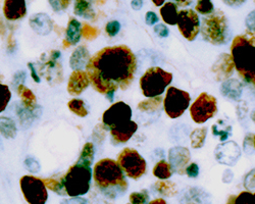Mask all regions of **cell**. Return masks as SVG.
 Returning a JSON list of instances; mask_svg holds the SVG:
<instances>
[{"label": "cell", "instance_id": "cell-1", "mask_svg": "<svg viewBox=\"0 0 255 204\" xmlns=\"http://www.w3.org/2000/svg\"><path fill=\"white\" fill-rule=\"evenodd\" d=\"M137 58L126 45L105 47L89 60L86 73L92 87L100 94L126 90L134 81Z\"/></svg>", "mask_w": 255, "mask_h": 204}, {"label": "cell", "instance_id": "cell-2", "mask_svg": "<svg viewBox=\"0 0 255 204\" xmlns=\"http://www.w3.org/2000/svg\"><path fill=\"white\" fill-rule=\"evenodd\" d=\"M95 186L106 197L116 199L124 195L128 189V182L119 163L111 158L100 159L93 169Z\"/></svg>", "mask_w": 255, "mask_h": 204}, {"label": "cell", "instance_id": "cell-3", "mask_svg": "<svg viewBox=\"0 0 255 204\" xmlns=\"http://www.w3.org/2000/svg\"><path fill=\"white\" fill-rule=\"evenodd\" d=\"M231 56L240 78L255 88V47L243 35L236 36L231 44Z\"/></svg>", "mask_w": 255, "mask_h": 204}, {"label": "cell", "instance_id": "cell-4", "mask_svg": "<svg viewBox=\"0 0 255 204\" xmlns=\"http://www.w3.org/2000/svg\"><path fill=\"white\" fill-rule=\"evenodd\" d=\"M200 31L203 39L212 45H223L230 39L228 19L222 10H216L203 17Z\"/></svg>", "mask_w": 255, "mask_h": 204}, {"label": "cell", "instance_id": "cell-5", "mask_svg": "<svg viewBox=\"0 0 255 204\" xmlns=\"http://www.w3.org/2000/svg\"><path fill=\"white\" fill-rule=\"evenodd\" d=\"M92 180V170L89 167L75 163L63 176V185L70 197H79L87 194Z\"/></svg>", "mask_w": 255, "mask_h": 204}, {"label": "cell", "instance_id": "cell-6", "mask_svg": "<svg viewBox=\"0 0 255 204\" xmlns=\"http://www.w3.org/2000/svg\"><path fill=\"white\" fill-rule=\"evenodd\" d=\"M173 75L161 68L153 67L148 69L140 78V88L147 98L161 96L165 88L172 83Z\"/></svg>", "mask_w": 255, "mask_h": 204}, {"label": "cell", "instance_id": "cell-7", "mask_svg": "<svg viewBox=\"0 0 255 204\" xmlns=\"http://www.w3.org/2000/svg\"><path fill=\"white\" fill-rule=\"evenodd\" d=\"M117 162L123 173L133 180H138L146 173V161L136 149L125 148L118 156Z\"/></svg>", "mask_w": 255, "mask_h": 204}, {"label": "cell", "instance_id": "cell-8", "mask_svg": "<svg viewBox=\"0 0 255 204\" xmlns=\"http://www.w3.org/2000/svg\"><path fill=\"white\" fill-rule=\"evenodd\" d=\"M191 96L188 92L176 87H168L163 99V109L171 118L180 117L190 105Z\"/></svg>", "mask_w": 255, "mask_h": 204}, {"label": "cell", "instance_id": "cell-9", "mask_svg": "<svg viewBox=\"0 0 255 204\" xmlns=\"http://www.w3.org/2000/svg\"><path fill=\"white\" fill-rule=\"evenodd\" d=\"M190 115L196 124H204L218 112V100L206 92L201 93L190 106Z\"/></svg>", "mask_w": 255, "mask_h": 204}, {"label": "cell", "instance_id": "cell-10", "mask_svg": "<svg viewBox=\"0 0 255 204\" xmlns=\"http://www.w3.org/2000/svg\"><path fill=\"white\" fill-rule=\"evenodd\" d=\"M25 200L29 204H45L48 198L47 188L43 180L35 176H24L19 180Z\"/></svg>", "mask_w": 255, "mask_h": 204}, {"label": "cell", "instance_id": "cell-11", "mask_svg": "<svg viewBox=\"0 0 255 204\" xmlns=\"http://www.w3.org/2000/svg\"><path fill=\"white\" fill-rule=\"evenodd\" d=\"M132 109L127 103L119 101L114 103L102 115L103 125L112 129L121 128L131 121Z\"/></svg>", "mask_w": 255, "mask_h": 204}, {"label": "cell", "instance_id": "cell-12", "mask_svg": "<svg viewBox=\"0 0 255 204\" xmlns=\"http://www.w3.org/2000/svg\"><path fill=\"white\" fill-rule=\"evenodd\" d=\"M177 25L179 32L188 41L195 40L200 32V19L193 9H182L179 12Z\"/></svg>", "mask_w": 255, "mask_h": 204}, {"label": "cell", "instance_id": "cell-13", "mask_svg": "<svg viewBox=\"0 0 255 204\" xmlns=\"http://www.w3.org/2000/svg\"><path fill=\"white\" fill-rule=\"evenodd\" d=\"M235 70V64H234L233 57L231 54L223 53L221 54L218 59L215 61L214 66H212V73H214L217 81H225L228 80Z\"/></svg>", "mask_w": 255, "mask_h": 204}, {"label": "cell", "instance_id": "cell-14", "mask_svg": "<svg viewBox=\"0 0 255 204\" xmlns=\"http://www.w3.org/2000/svg\"><path fill=\"white\" fill-rule=\"evenodd\" d=\"M190 158V152L186 147H174L168 152L169 165H171L172 170L179 175H183L185 173Z\"/></svg>", "mask_w": 255, "mask_h": 204}, {"label": "cell", "instance_id": "cell-15", "mask_svg": "<svg viewBox=\"0 0 255 204\" xmlns=\"http://www.w3.org/2000/svg\"><path fill=\"white\" fill-rule=\"evenodd\" d=\"M90 84L87 73L84 71H74L70 76L68 83V92L73 95H81Z\"/></svg>", "mask_w": 255, "mask_h": 204}, {"label": "cell", "instance_id": "cell-16", "mask_svg": "<svg viewBox=\"0 0 255 204\" xmlns=\"http://www.w3.org/2000/svg\"><path fill=\"white\" fill-rule=\"evenodd\" d=\"M27 13L26 1L24 0H6L3 4V14L9 20H17L23 18Z\"/></svg>", "mask_w": 255, "mask_h": 204}, {"label": "cell", "instance_id": "cell-17", "mask_svg": "<svg viewBox=\"0 0 255 204\" xmlns=\"http://www.w3.org/2000/svg\"><path fill=\"white\" fill-rule=\"evenodd\" d=\"M137 129H138V125L133 120H131L129 124L123 126L121 128L112 129L111 134H112L113 142L116 143V144H123V143H127L136 133Z\"/></svg>", "mask_w": 255, "mask_h": 204}, {"label": "cell", "instance_id": "cell-18", "mask_svg": "<svg viewBox=\"0 0 255 204\" xmlns=\"http://www.w3.org/2000/svg\"><path fill=\"white\" fill-rule=\"evenodd\" d=\"M30 26L39 35H48L52 30V20L47 14L37 13L31 16Z\"/></svg>", "mask_w": 255, "mask_h": 204}, {"label": "cell", "instance_id": "cell-19", "mask_svg": "<svg viewBox=\"0 0 255 204\" xmlns=\"http://www.w3.org/2000/svg\"><path fill=\"white\" fill-rule=\"evenodd\" d=\"M90 54L86 46H79L76 48V50L73 52L71 59H70V65L71 68L74 71H82L84 67H87L89 60H90Z\"/></svg>", "mask_w": 255, "mask_h": 204}, {"label": "cell", "instance_id": "cell-20", "mask_svg": "<svg viewBox=\"0 0 255 204\" xmlns=\"http://www.w3.org/2000/svg\"><path fill=\"white\" fill-rule=\"evenodd\" d=\"M221 92L224 96L236 100L242 94V84L237 80H228L222 85Z\"/></svg>", "mask_w": 255, "mask_h": 204}, {"label": "cell", "instance_id": "cell-21", "mask_svg": "<svg viewBox=\"0 0 255 204\" xmlns=\"http://www.w3.org/2000/svg\"><path fill=\"white\" fill-rule=\"evenodd\" d=\"M178 5L174 2H165L164 5L160 8V15L162 19L167 25H177L179 18Z\"/></svg>", "mask_w": 255, "mask_h": 204}, {"label": "cell", "instance_id": "cell-22", "mask_svg": "<svg viewBox=\"0 0 255 204\" xmlns=\"http://www.w3.org/2000/svg\"><path fill=\"white\" fill-rule=\"evenodd\" d=\"M81 31L82 28L79 20H77L75 17H71L66 31V41H68L70 45H76L79 43L82 35Z\"/></svg>", "mask_w": 255, "mask_h": 204}, {"label": "cell", "instance_id": "cell-23", "mask_svg": "<svg viewBox=\"0 0 255 204\" xmlns=\"http://www.w3.org/2000/svg\"><path fill=\"white\" fill-rule=\"evenodd\" d=\"M17 94L20 97V99H22L25 108L29 111L34 110V108L36 106V102H37L35 94L29 88L24 86L23 84L18 85Z\"/></svg>", "mask_w": 255, "mask_h": 204}, {"label": "cell", "instance_id": "cell-24", "mask_svg": "<svg viewBox=\"0 0 255 204\" xmlns=\"http://www.w3.org/2000/svg\"><path fill=\"white\" fill-rule=\"evenodd\" d=\"M0 133L6 139H12L16 136V127L14 121L6 116L0 117Z\"/></svg>", "mask_w": 255, "mask_h": 204}, {"label": "cell", "instance_id": "cell-25", "mask_svg": "<svg viewBox=\"0 0 255 204\" xmlns=\"http://www.w3.org/2000/svg\"><path fill=\"white\" fill-rule=\"evenodd\" d=\"M93 158H94V146L93 143L88 142L86 144L84 145L81 155L77 161V163L79 165H83L91 168L92 162H93Z\"/></svg>", "mask_w": 255, "mask_h": 204}, {"label": "cell", "instance_id": "cell-26", "mask_svg": "<svg viewBox=\"0 0 255 204\" xmlns=\"http://www.w3.org/2000/svg\"><path fill=\"white\" fill-rule=\"evenodd\" d=\"M153 175L154 177L160 179V180H167L172 177L173 170L169 163L165 160L158 161L153 168Z\"/></svg>", "mask_w": 255, "mask_h": 204}, {"label": "cell", "instance_id": "cell-27", "mask_svg": "<svg viewBox=\"0 0 255 204\" xmlns=\"http://www.w3.org/2000/svg\"><path fill=\"white\" fill-rule=\"evenodd\" d=\"M155 189L156 191L163 195V196H167V197H172L175 196L178 193V189L176 184L174 182H169L166 180L163 181H159L157 183H155Z\"/></svg>", "mask_w": 255, "mask_h": 204}, {"label": "cell", "instance_id": "cell-28", "mask_svg": "<svg viewBox=\"0 0 255 204\" xmlns=\"http://www.w3.org/2000/svg\"><path fill=\"white\" fill-rule=\"evenodd\" d=\"M43 183L47 189L58 195H67L65 185H63V177L60 178H46L43 179Z\"/></svg>", "mask_w": 255, "mask_h": 204}, {"label": "cell", "instance_id": "cell-29", "mask_svg": "<svg viewBox=\"0 0 255 204\" xmlns=\"http://www.w3.org/2000/svg\"><path fill=\"white\" fill-rule=\"evenodd\" d=\"M211 130L214 136H218L221 141H225L232 133V127L223 119H219L216 124H214Z\"/></svg>", "mask_w": 255, "mask_h": 204}, {"label": "cell", "instance_id": "cell-30", "mask_svg": "<svg viewBox=\"0 0 255 204\" xmlns=\"http://www.w3.org/2000/svg\"><path fill=\"white\" fill-rule=\"evenodd\" d=\"M74 11L77 15L83 16L85 18L94 17V12L91 7V3L89 1H84V0H78L75 2Z\"/></svg>", "mask_w": 255, "mask_h": 204}, {"label": "cell", "instance_id": "cell-31", "mask_svg": "<svg viewBox=\"0 0 255 204\" xmlns=\"http://www.w3.org/2000/svg\"><path fill=\"white\" fill-rule=\"evenodd\" d=\"M207 135V129L202 127L195 129L190 135V140H191V146L195 149L201 148L204 145V142L206 139Z\"/></svg>", "mask_w": 255, "mask_h": 204}, {"label": "cell", "instance_id": "cell-32", "mask_svg": "<svg viewBox=\"0 0 255 204\" xmlns=\"http://www.w3.org/2000/svg\"><path fill=\"white\" fill-rule=\"evenodd\" d=\"M161 96L153 97V98H148L147 100H144L140 102L138 108L141 111H154L156 110L160 104H161Z\"/></svg>", "mask_w": 255, "mask_h": 204}, {"label": "cell", "instance_id": "cell-33", "mask_svg": "<svg viewBox=\"0 0 255 204\" xmlns=\"http://www.w3.org/2000/svg\"><path fill=\"white\" fill-rule=\"evenodd\" d=\"M68 107L73 113L78 116L84 117L88 114V110L86 106H85L84 101L81 99H72L68 103Z\"/></svg>", "mask_w": 255, "mask_h": 204}, {"label": "cell", "instance_id": "cell-34", "mask_svg": "<svg viewBox=\"0 0 255 204\" xmlns=\"http://www.w3.org/2000/svg\"><path fill=\"white\" fill-rule=\"evenodd\" d=\"M11 98V92L8 86L0 83V112L5 110Z\"/></svg>", "mask_w": 255, "mask_h": 204}, {"label": "cell", "instance_id": "cell-35", "mask_svg": "<svg viewBox=\"0 0 255 204\" xmlns=\"http://www.w3.org/2000/svg\"><path fill=\"white\" fill-rule=\"evenodd\" d=\"M195 9L200 14H207V15H209V14H211L212 12L215 11V6H214V4H212L211 1H206V0H200V1L197 2Z\"/></svg>", "mask_w": 255, "mask_h": 204}, {"label": "cell", "instance_id": "cell-36", "mask_svg": "<svg viewBox=\"0 0 255 204\" xmlns=\"http://www.w3.org/2000/svg\"><path fill=\"white\" fill-rule=\"evenodd\" d=\"M148 200H149V194H148L146 190L133 192L130 195V203L132 204H145Z\"/></svg>", "mask_w": 255, "mask_h": 204}, {"label": "cell", "instance_id": "cell-37", "mask_svg": "<svg viewBox=\"0 0 255 204\" xmlns=\"http://www.w3.org/2000/svg\"><path fill=\"white\" fill-rule=\"evenodd\" d=\"M81 33H82V36H83L85 39H87V40H93V39H95V38L98 37L100 31H99L97 28L91 27V26L88 25V24H84Z\"/></svg>", "mask_w": 255, "mask_h": 204}, {"label": "cell", "instance_id": "cell-38", "mask_svg": "<svg viewBox=\"0 0 255 204\" xmlns=\"http://www.w3.org/2000/svg\"><path fill=\"white\" fill-rule=\"evenodd\" d=\"M235 204H255L253 193L250 191H243L236 197Z\"/></svg>", "mask_w": 255, "mask_h": 204}, {"label": "cell", "instance_id": "cell-39", "mask_svg": "<svg viewBox=\"0 0 255 204\" xmlns=\"http://www.w3.org/2000/svg\"><path fill=\"white\" fill-rule=\"evenodd\" d=\"M120 29H121V25L118 20H112V22L108 23V25L105 27L106 33H108L109 36L111 37L116 36L120 32Z\"/></svg>", "mask_w": 255, "mask_h": 204}, {"label": "cell", "instance_id": "cell-40", "mask_svg": "<svg viewBox=\"0 0 255 204\" xmlns=\"http://www.w3.org/2000/svg\"><path fill=\"white\" fill-rule=\"evenodd\" d=\"M244 186L247 188V191L251 192V190H255V170L251 171L247 175V177L245 178Z\"/></svg>", "mask_w": 255, "mask_h": 204}, {"label": "cell", "instance_id": "cell-41", "mask_svg": "<svg viewBox=\"0 0 255 204\" xmlns=\"http://www.w3.org/2000/svg\"><path fill=\"white\" fill-rule=\"evenodd\" d=\"M185 173L189 178H196L199 174V167L196 165L195 162L190 163V165L186 168Z\"/></svg>", "mask_w": 255, "mask_h": 204}, {"label": "cell", "instance_id": "cell-42", "mask_svg": "<svg viewBox=\"0 0 255 204\" xmlns=\"http://www.w3.org/2000/svg\"><path fill=\"white\" fill-rule=\"evenodd\" d=\"M25 165H26L27 169H28L30 172H32V173H38L39 170H40L39 163H38L34 158L27 157V158H26V161H25Z\"/></svg>", "mask_w": 255, "mask_h": 204}, {"label": "cell", "instance_id": "cell-43", "mask_svg": "<svg viewBox=\"0 0 255 204\" xmlns=\"http://www.w3.org/2000/svg\"><path fill=\"white\" fill-rule=\"evenodd\" d=\"M49 3L54 11H60L61 9H65L69 6L70 1L69 0H62V1H49Z\"/></svg>", "mask_w": 255, "mask_h": 204}, {"label": "cell", "instance_id": "cell-44", "mask_svg": "<svg viewBox=\"0 0 255 204\" xmlns=\"http://www.w3.org/2000/svg\"><path fill=\"white\" fill-rule=\"evenodd\" d=\"M243 37L248 41V42L255 47V28H248L246 29L245 33L243 34Z\"/></svg>", "mask_w": 255, "mask_h": 204}, {"label": "cell", "instance_id": "cell-45", "mask_svg": "<svg viewBox=\"0 0 255 204\" xmlns=\"http://www.w3.org/2000/svg\"><path fill=\"white\" fill-rule=\"evenodd\" d=\"M145 20H146V24L152 26L154 24H156L158 22V16L155 12L153 11H148L145 15Z\"/></svg>", "mask_w": 255, "mask_h": 204}, {"label": "cell", "instance_id": "cell-46", "mask_svg": "<svg viewBox=\"0 0 255 204\" xmlns=\"http://www.w3.org/2000/svg\"><path fill=\"white\" fill-rule=\"evenodd\" d=\"M154 32L160 37V38H166L168 36V29L162 25V24H159V25H156L154 28Z\"/></svg>", "mask_w": 255, "mask_h": 204}, {"label": "cell", "instance_id": "cell-47", "mask_svg": "<svg viewBox=\"0 0 255 204\" xmlns=\"http://www.w3.org/2000/svg\"><path fill=\"white\" fill-rule=\"evenodd\" d=\"M246 26L247 28H255V10L250 12L246 17Z\"/></svg>", "mask_w": 255, "mask_h": 204}, {"label": "cell", "instance_id": "cell-48", "mask_svg": "<svg viewBox=\"0 0 255 204\" xmlns=\"http://www.w3.org/2000/svg\"><path fill=\"white\" fill-rule=\"evenodd\" d=\"M28 67L31 69V73H32V78H33V80H34L35 82H37V83H40V78H39L38 75L36 74V71H35L34 66L30 63V64H28Z\"/></svg>", "mask_w": 255, "mask_h": 204}, {"label": "cell", "instance_id": "cell-49", "mask_svg": "<svg viewBox=\"0 0 255 204\" xmlns=\"http://www.w3.org/2000/svg\"><path fill=\"white\" fill-rule=\"evenodd\" d=\"M65 203H67V204H86V201H84V199L76 197V199H71L69 201H65Z\"/></svg>", "mask_w": 255, "mask_h": 204}, {"label": "cell", "instance_id": "cell-50", "mask_svg": "<svg viewBox=\"0 0 255 204\" xmlns=\"http://www.w3.org/2000/svg\"><path fill=\"white\" fill-rule=\"evenodd\" d=\"M148 204H167L166 201L162 198H157V199H154L152 201H150Z\"/></svg>", "mask_w": 255, "mask_h": 204}, {"label": "cell", "instance_id": "cell-51", "mask_svg": "<svg viewBox=\"0 0 255 204\" xmlns=\"http://www.w3.org/2000/svg\"><path fill=\"white\" fill-rule=\"evenodd\" d=\"M131 3H132V7L138 10V9H140L142 7V3L143 2L142 1H132Z\"/></svg>", "mask_w": 255, "mask_h": 204}, {"label": "cell", "instance_id": "cell-52", "mask_svg": "<svg viewBox=\"0 0 255 204\" xmlns=\"http://www.w3.org/2000/svg\"><path fill=\"white\" fill-rule=\"evenodd\" d=\"M236 195H231L229 198H228V201H227V204H235V201H236Z\"/></svg>", "mask_w": 255, "mask_h": 204}, {"label": "cell", "instance_id": "cell-53", "mask_svg": "<svg viewBox=\"0 0 255 204\" xmlns=\"http://www.w3.org/2000/svg\"><path fill=\"white\" fill-rule=\"evenodd\" d=\"M191 2H192L191 0H190V1L188 0V1H177L176 3H178V5H180V6H187V5L191 4Z\"/></svg>", "mask_w": 255, "mask_h": 204}, {"label": "cell", "instance_id": "cell-54", "mask_svg": "<svg viewBox=\"0 0 255 204\" xmlns=\"http://www.w3.org/2000/svg\"><path fill=\"white\" fill-rule=\"evenodd\" d=\"M114 95H115V92H109L108 94H106V97H108V99L113 102L114 101Z\"/></svg>", "mask_w": 255, "mask_h": 204}, {"label": "cell", "instance_id": "cell-55", "mask_svg": "<svg viewBox=\"0 0 255 204\" xmlns=\"http://www.w3.org/2000/svg\"><path fill=\"white\" fill-rule=\"evenodd\" d=\"M153 3L156 5V6H160L161 4L164 3L163 0H161V1H157V0H153Z\"/></svg>", "mask_w": 255, "mask_h": 204}, {"label": "cell", "instance_id": "cell-56", "mask_svg": "<svg viewBox=\"0 0 255 204\" xmlns=\"http://www.w3.org/2000/svg\"><path fill=\"white\" fill-rule=\"evenodd\" d=\"M251 118H252V120L255 122V110L252 111V113H251Z\"/></svg>", "mask_w": 255, "mask_h": 204}, {"label": "cell", "instance_id": "cell-57", "mask_svg": "<svg viewBox=\"0 0 255 204\" xmlns=\"http://www.w3.org/2000/svg\"><path fill=\"white\" fill-rule=\"evenodd\" d=\"M253 147H254V149H255V135L253 136Z\"/></svg>", "mask_w": 255, "mask_h": 204}, {"label": "cell", "instance_id": "cell-58", "mask_svg": "<svg viewBox=\"0 0 255 204\" xmlns=\"http://www.w3.org/2000/svg\"><path fill=\"white\" fill-rule=\"evenodd\" d=\"M188 204H196V203H193V202H191V203H188Z\"/></svg>", "mask_w": 255, "mask_h": 204}, {"label": "cell", "instance_id": "cell-59", "mask_svg": "<svg viewBox=\"0 0 255 204\" xmlns=\"http://www.w3.org/2000/svg\"><path fill=\"white\" fill-rule=\"evenodd\" d=\"M253 195H254V199H255V193H253Z\"/></svg>", "mask_w": 255, "mask_h": 204}, {"label": "cell", "instance_id": "cell-60", "mask_svg": "<svg viewBox=\"0 0 255 204\" xmlns=\"http://www.w3.org/2000/svg\"><path fill=\"white\" fill-rule=\"evenodd\" d=\"M128 204H132V203H128Z\"/></svg>", "mask_w": 255, "mask_h": 204}, {"label": "cell", "instance_id": "cell-61", "mask_svg": "<svg viewBox=\"0 0 255 204\" xmlns=\"http://www.w3.org/2000/svg\"><path fill=\"white\" fill-rule=\"evenodd\" d=\"M254 3H255V1H254Z\"/></svg>", "mask_w": 255, "mask_h": 204}]
</instances>
